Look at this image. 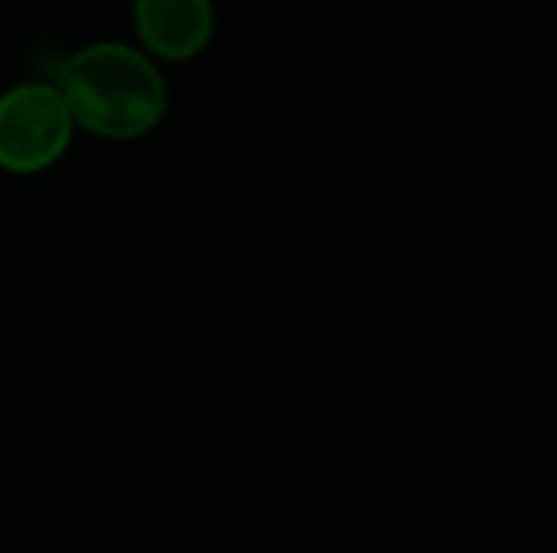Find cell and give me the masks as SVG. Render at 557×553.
<instances>
[{"mask_svg": "<svg viewBox=\"0 0 557 553\" xmlns=\"http://www.w3.org/2000/svg\"><path fill=\"white\" fill-rule=\"evenodd\" d=\"M76 126L111 140L145 137L168 111L163 76L145 53L117 42H99L73 53L58 68V84Z\"/></svg>", "mask_w": 557, "mask_h": 553, "instance_id": "6da1fadb", "label": "cell"}, {"mask_svg": "<svg viewBox=\"0 0 557 553\" xmlns=\"http://www.w3.org/2000/svg\"><path fill=\"white\" fill-rule=\"evenodd\" d=\"M73 114L50 84H20L0 96V167L12 175H38L65 155L73 140Z\"/></svg>", "mask_w": 557, "mask_h": 553, "instance_id": "7a4b0ae2", "label": "cell"}, {"mask_svg": "<svg viewBox=\"0 0 557 553\" xmlns=\"http://www.w3.org/2000/svg\"><path fill=\"white\" fill-rule=\"evenodd\" d=\"M137 30L156 58L186 61L213 35L209 0H137Z\"/></svg>", "mask_w": 557, "mask_h": 553, "instance_id": "3957f363", "label": "cell"}]
</instances>
